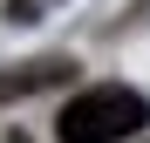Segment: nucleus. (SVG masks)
<instances>
[{
	"label": "nucleus",
	"instance_id": "obj_1",
	"mask_svg": "<svg viewBox=\"0 0 150 143\" xmlns=\"http://www.w3.org/2000/svg\"><path fill=\"white\" fill-rule=\"evenodd\" d=\"M150 123V102L137 89H123V82H109V89H82L75 102L55 116V136L62 143H123V136H137Z\"/></svg>",
	"mask_w": 150,
	"mask_h": 143
},
{
	"label": "nucleus",
	"instance_id": "obj_2",
	"mask_svg": "<svg viewBox=\"0 0 150 143\" xmlns=\"http://www.w3.org/2000/svg\"><path fill=\"white\" fill-rule=\"evenodd\" d=\"M68 75H75V61H62V55H41V61H28V68H0V102H21V95L62 89Z\"/></svg>",
	"mask_w": 150,
	"mask_h": 143
}]
</instances>
